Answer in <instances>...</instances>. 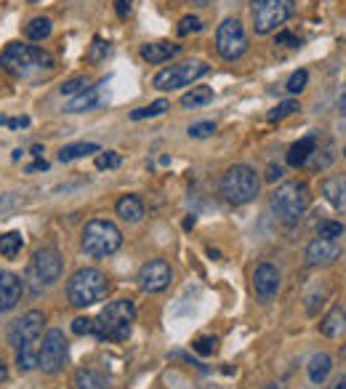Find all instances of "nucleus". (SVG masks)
Segmentation results:
<instances>
[{"mask_svg": "<svg viewBox=\"0 0 346 389\" xmlns=\"http://www.w3.org/2000/svg\"><path fill=\"white\" fill-rule=\"evenodd\" d=\"M56 67L53 56L37 46H27V43H8L0 51V69L17 80H30L35 75L51 72Z\"/></svg>", "mask_w": 346, "mask_h": 389, "instance_id": "f257e3e1", "label": "nucleus"}, {"mask_svg": "<svg viewBox=\"0 0 346 389\" xmlns=\"http://www.w3.org/2000/svg\"><path fill=\"white\" fill-rule=\"evenodd\" d=\"M136 320V304L131 299L109 302L93 320V336L102 341H125Z\"/></svg>", "mask_w": 346, "mask_h": 389, "instance_id": "f03ea898", "label": "nucleus"}, {"mask_svg": "<svg viewBox=\"0 0 346 389\" xmlns=\"http://www.w3.org/2000/svg\"><path fill=\"white\" fill-rule=\"evenodd\" d=\"M309 187L307 182H285V184H280L272 192V211H275V216L282 224H288V227H293L298 221L304 219V214H307V208H309Z\"/></svg>", "mask_w": 346, "mask_h": 389, "instance_id": "7ed1b4c3", "label": "nucleus"}, {"mask_svg": "<svg viewBox=\"0 0 346 389\" xmlns=\"http://www.w3.org/2000/svg\"><path fill=\"white\" fill-rule=\"evenodd\" d=\"M109 293V277L96 267L78 270L67 283V299L72 306H91L99 304L104 296Z\"/></svg>", "mask_w": 346, "mask_h": 389, "instance_id": "20e7f679", "label": "nucleus"}, {"mask_svg": "<svg viewBox=\"0 0 346 389\" xmlns=\"http://www.w3.org/2000/svg\"><path fill=\"white\" fill-rule=\"evenodd\" d=\"M261 192V176L251 166L237 163L232 168H226L221 176V195L226 203L232 205H245L251 200H256Z\"/></svg>", "mask_w": 346, "mask_h": 389, "instance_id": "39448f33", "label": "nucleus"}, {"mask_svg": "<svg viewBox=\"0 0 346 389\" xmlns=\"http://www.w3.org/2000/svg\"><path fill=\"white\" fill-rule=\"evenodd\" d=\"M80 245L88 256L93 259H107L112 256L122 245V232L118 230L115 221L107 219H91L83 227V237H80Z\"/></svg>", "mask_w": 346, "mask_h": 389, "instance_id": "423d86ee", "label": "nucleus"}, {"mask_svg": "<svg viewBox=\"0 0 346 389\" xmlns=\"http://www.w3.org/2000/svg\"><path fill=\"white\" fill-rule=\"evenodd\" d=\"M62 272H64V261H62L59 251L56 248H40V251H35L33 261L27 267L24 283L33 288L35 293H40L46 288L56 286L62 280Z\"/></svg>", "mask_w": 346, "mask_h": 389, "instance_id": "0eeeda50", "label": "nucleus"}, {"mask_svg": "<svg viewBox=\"0 0 346 389\" xmlns=\"http://www.w3.org/2000/svg\"><path fill=\"white\" fill-rule=\"evenodd\" d=\"M293 14V0H251V19L256 35L275 33Z\"/></svg>", "mask_w": 346, "mask_h": 389, "instance_id": "6e6552de", "label": "nucleus"}, {"mask_svg": "<svg viewBox=\"0 0 346 389\" xmlns=\"http://www.w3.org/2000/svg\"><path fill=\"white\" fill-rule=\"evenodd\" d=\"M210 72V64L208 62H200V59H190V62H181V64H173V67L160 69L155 75V88L157 91H173V88H184V85H192L197 78H203Z\"/></svg>", "mask_w": 346, "mask_h": 389, "instance_id": "1a4fd4ad", "label": "nucleus"}, {"mask_svg": "<svg viewBox=\"0 0 346 389\" xmlns=\"http://www.w3.org/2000/svg\"><path fill=\"white\" fill-rule=\"evenodd\" d=\"M216 51L226 62H235L248 51V35H245V27H242L240 19H224L219 24V30H216Z\"/></svg>", "mask_w": 346, "mask_h": 389, "instance_id": "9d476101", "label": "nucleus"}, {"mask_svg": "<svg viewBox=\"0 0 346 389\" xmlns=\"http://www.w3.org/2000/svg\"><path fill=\"white\" fill-rule=\"evenodd\" d=\"M67 338L59 328H51L46 336L40 338V355H37V368L43 373H59L67 363Z\"/></svg>", "mask_w": 346, "mask_h": 389, "instance_id": "9b49d317", "label": "nucleus"}, {"mask_svg": "<svg viewBox=\"0 0 346 389\" xmlns=\"http://www.w3.org/2000/svg\"><path fill=\"white\" fill-rule=\"evenodd\" d=\"M43 322H46V318H43L40 309H33V312L21 315L19 320H14L8 325V344L14 349L40 344V338H43Z\"/></svg>", "mask_w": 346, "mask_h": 389, "instance_id": "f8f14e48", "label": "nucleus"}, {"mask_svg": "<svg viewBox=\"0 0 346 389\" xmlns=\"http://www.w3.org/2000/svg\"><path fill=\"white\" fill-rule=\"evenodd\" d=\"M173 280V270L168 261L163 259H152L138 270V286L144 288L147 293H157L163 288H168Z\"/></svg>", "mask_w": 346, "mask_h": 389, "instance_id": "ddd939ff", "label": "nucleus"}, {"mask_svg": "<svg viewBox=\"0 0 346 389\" xmlns=\"http://www.w3.org/2000/svg\"><path fill=\"white\" fill-rule=\"evenodd\" d=\"M109 102V91H107V80H99V83L88 85L86 91H80L78 96H72L64 107V112H91V110H99Z\"/></svg>", "mask_w": 346, "mask_h": 389, "instance_id": "4468645a", "label": "nucleus"}, {"mask_svg": "<svg viewBox=\"0 0 346 389\" xmlns=\"http://www.w3.org/2000/svg\"><path fill=\"white\" fill-rule=\"evenodd\" d=\"M307 264L309 267H330L336 259H341V245L336 240H325V237H314L307 245Z\"/></svg>", "mask_w": 346, "mask_h": 389, "instance_id": "2eb2a0df", "label": "nucleus"}, {"mask_svg": "<svg viewBox=\"0 0 346 389\" xmlns=\"http://www.w3.org/2000/svg\"><path fill=\"white\" fill-rule=\"evenodd\" d=\"M253 291L261 302H272L280 291V272L272 264H259L253 272Z\"/></svg>", "mask_w": 346, "mask_h": 389, "instance_id": "dca6fc26", "label": "nucleus"}, {"mask_svg": "<svg viewBox=\"0 0 346 389\" xmlns=\"http://www.w3.org/2000/svg\"><path fill=\"white\" fill-rule=\"evenodd\" d=\"M21 291H24V280L17 277L14 272L0 270V312H8L19 304L21 299Z\"/></svg>", "mask_w": 346, "mask_h": 389, "instance_id": "f3484780", "label": "nucleus"}, {"mask_svg": "<svg viewBox=\"0 0 346 389\" xmlns=\"http://www.w3.org/2000/svg\"><path fill=\"white\" fill-rule=\"evenodd\" d=\"M322 195L336 211L346 214V176H330L322 182Z\"/></svg>", "mask_w": 346, "mask_h": 389, "instance_id": "a211bd4d", "label": "nucleus"}, {"mask_svg": "<svg viewBox=\"0 0 346 389\" xmlns=\"http://www.w3.org/2000/svg\"><path fill=\"white\" fill-rule=\"evenodd\" d=\"M179 51H181V46L160 40V43H147V46H141V59L149 62V64H163V62L173 59Z\"/></svg>", "mask_w": 346, "mask_h": 389, "instance_id": "6ab92c4d", "label": "nucleus"}, {"mask_svg": "<svg viewBox=\"0 0 346 389\" xmlns=\"http://www.w3.org/2000/svg\"><path fill=\"white\" fill-rule=\"evenodd\" d=\"M314 150H317V136H304V139H298L293 147L288 150V166H291V168L307 166L309 157L314 155Z\"/></svg>", "mask_w": 346, "mask_h": 389, "instance_id": "aec40b11", "label": "nucleus"}, {"mask_svg": "<svg viewBox=\"0 0 346 389\" xmlns=\"http://www.w3.org/2000/svg\"><path fill=\"white\" fill-rule=\"evenodd\" d=\"M320 334L328 338H338L346 334V309L344 306H333L328 315L320 320Z\"/></svg>", "mask_w": 346, "mask_h": 389, "instance_id": "412c9836", "label": "nucleus"}, {"mask_svg": "<svg viewBox=\"0 0 346 389\" xmlns=\"http://www.w3.org/2000/svg\"><path fill=\"white\" fill-rule=\"evenodd\" d=\"M115 211L122 221L128 224H136V221L144 219V200L138 195H122L120 200L115 203Z\"/></svg>", "mask_w": 346, "mask_h": 389, "instance_id": "4be33fe9", "label": "nucleus"}, {"mask_svg": "<svg viewBox=\"0 0 346 389\" xmlns=\"http://www.w3.org/2000/svg\"><path fill=\"white\" fill-rule=\"evenodd\" d=\"M333 371V357L325 355V352H317V355H311L309 365H307V373H309V381L311 384H325V379L330 376Z\"/></svg>", "mask_w": 346, "mask_h": 389, "instance_id": "5701e85b", "label": "nucleus"}, {"mask_svg": "<svg viewBox=\"0 0 346 389\" xmlns=\"http://www.w3.org/2000/svg\"><path fill=\"white\" fill-rule=\"evenodd\" d=\"M99 153H102V147H99V144H93V141H78V144H67V147H62V150H59V160H62V163H72V160H78V157L99 155Z\"/></svg>", "mask_w": 346, "mask_h": 389, "instance_id": "b1692460", "label": "nucleus"}, {"mask_svg": "<svg viewBox=\"0 0 346 389\" xmlns=\"http://www.w3.org/2000/svg\"><path fill=\"white\" fill-rule=\"evenodd\" d=\"M208 102H213V88H208V85H197L181 96L184 110H197V107H206Z\"/></svg>", "mask_w": 346, "mask_h": 389, "instance_id": "393cba45", "label": "nucleus"}, {"mask_svg": "<svg viewBox=\"0 0 346 389\" xmlns=\"http://www.w3.org/2000/svg\"><path fill=\"white\" fill-rule=\"evenodd\" d=\"M21 248H24V237H21V232H3V235H0V256L17 259V256L21 254Z\"/></svg>", "mask_w": 346, "mask_h": 389, "instance_id": "a878e982", "label": "nucleus"}, {"mask_svg": "<svg viewBox=\"0 0 346 389\" xmlns=\"http://www.w3.org/2000/svg\"><path fill=\"white\" fill-rule=\"evenodd\" d=\"M75 389H107V379L102 373L86 368V371L75 373Z\"/></svg>", "mask_w": 346, "mask_h": 389, "instance_id": "bb28decb", "label": "nucleus"}, {"mask_svg": "<svg viewBox=\"0 0 346 389\" xmlns=\"http://www.w3.org/2000/svg\"><path fill=\"white\" fill-rule=\"evenodd\" d=\"M51 19H46V17H35L27 27H24V35H27V40H46L48 35H51Z\"/></svg>", "mask_w": 346, "mask_h": 389, "instance_id": "cd10ccee", "label": "nucleus"}, {"mask_svg": "<svg viewBox=\"0 0 346 389\" xmlns=\"http://www.w3.org/2000/svg\"><path fill=\"white\" fill-rule=\"evenodd\" d=\"M168 107H171V104L165 102V99H157V102H152L149 107H138V110H134V112H131V120L157 118V115H163V112H165Z\"/></svg>", "mask_w": 346, "mask_h": 389, "instance_id": "c85d7f7f", "label": "nucleus"}, {"mask_svg": "<svg viewBox=\"0 0 346 389\" xmlns=\"http://www.w3.org/2000/svg\"><path fill=\"white\" fill-rule=\"evenodd\" d=\"M298 110H301V107H298V102H295V99H285V102H280L275 110L266 115V120H269V123H280V120H285V118H291V115H295Z\"/></svg>", "mask_w": 346, "mask_h": 389, "instance_id": "c756f323", "label": "nucleus"}, {"mask_svg": "<svg viewBox=\"0 0 346 389\" xmlns=\"http://www.w3.org/2000/svg\"><path fill=\"white\" fill-rule=\"evenodd\" d=\"M88 85H91V80H88L86 75H78V78H69V80H64V83H62V88H59V94L72 99V96H78L80 91H86Z\"/></svg>", "mask_w": 346, "mask_h": 389, "instance_id": "7c9ffc66", "label": "nucleus"}, {"mask_svg": "<svg viewBox=\"0 0 346 389\" xmlns=\"http://www.w3.org/2000/svg\"><path fill=\"white\" fill-rule=\"evenodd\" d=\"M192 349L197 352V355H213L216 349H219V338L216 336H200V338H194V344H192Z\"/></svg>", "mask_w": 346, "mask_h": 389, "instance_id": "2f4dec72", "label": "nucleus"}, {"mask_svg": "<svg viewBox=\"0 0 346 389\" xmlns=\"http://www.w3.org/2000/svg\"><path fill=\"white\" fill-rule=\"evenodd\" d=\"M307 80H309V72H307V69H295L293 75L288 78L285 91H288V94H301V91L307 88Z\"/></svg>", "mask_w": 346, "mask_h": 389, "instance_id": "473e14b6", "label": "nucleus"}, {"mask_svg": "<svg viewBox=\"0 0 346 389\" xmlns=\"http://www.w3.org/2000/svg\"><path fill=\"white\" fill-rule=\"evenodd\" d=\"M122 160L118 153H112V150H102V153L96 155V168L99 171H109V168H118Z\"/></svg>", "mask_w": 346, "mask_h": 389, "instance_id": "72a5a7b5", "label": "nucleus"}, {"mask_svg": "<svg viewBox=\"0 0 346 389\" xmlns=\"http://www.w3.org/2000/svg\"><path fill=\"white\" fill-rule=\"evenodd\" d=\"M200 30H203V21H200L197 17H192V14L181 17L179 27H176V33L181 35V37H187V35H192V33H200Z\"/></svg>", "mask_w": 346, "mask_h": 389, "instance_id": "f704fd0d", "label": "nucleus"}, {"mask_svg": "<svg viewBox=\"0 0 346 389\" xmlns=\"http://www.w3.org/2000/svg\"><path fill=\"white\" fill-rule=\"evenodd\" d=\"M187 134H190L192 139H208V136L216 134V123H210V120L194 123V126H190V131H187Z\"/></svg>", "mask_w": 346, "mask_h": 389, "instance_id": "c9c22d12", "label": "nucleus"}, {"mask_svg": "<svg viewBox=\"0 0 346 389\" xmlns=\"http://www.w3.org/2000/svg\"><path fill=\"white\" fill-rule=\"evenodd\" d=\"M344 235V224L341 221H322L320 224V237L325 240H336V237Z\"/></svg>", "mask_w": 346, "mask_h": 389, "instance_id": "e433bc0d", "label": "nucleus"}, {"mask_svg": "<svg viewBox=\"0 0 346 389\" xmlns=\"http://www.w3.org/2000/svg\"><path fill=\"white\" fill-rule=\"evenodd\" d=\"M107 53H109V43H104L102 37H96V40H93V46H91L88 59H91V62H102Z\"/></svg>", "mask_w": 346, "mask_h": 389, "instance_id": "4c0bfd02", "label": "nucleus"}, {"mask_svg": "<svg viewBox=\"0 0 346 389\" xmlns=\"http://www.w3.org/2000/svg\"><path fill=\"white\" fill-rule=\"evenodd\" d=\"M72 334H78V336L93 334V318H78V320H72Z\"/></svg>", "mask_w": 346, "mask_h": 389, "instance_id": "58836bf2", "label": "nucleus"}, {"mask_svg": "<svg viewBox=\"0 0 346 389\" xmlns=\"http://www.w3.org/2000/svg\"><path fill=\"white\" fill-rule=\"evenodd\" d=\"M24 198L19 195V192H8V195H3L0 198V214H6V211H14L19 203H21Z\"/></svg>", "mask_w": 346, "mask_h": 389, "instance_id": "ea45409f", "label": "nucleus"}, {"mask_svg": "<svg viewBox=\"0 0 346 389\" xmlns=\"http://www.w3.org/2000/svg\"><path fill=\"white\" fill-rule=\"evenodd\" d=\"M275 43H277V46H285V49H298V46H301V40H298L293 33H288V30L277 33Z\"/></svg>", "mask_w": 346, "mask_h": 389, "instance_id": "a19ab883", "label": "nucleus"}, {"mask_svg": "<svg viewBox=\"0 0 346 389\" xmlns=\"http://www.w3.org/2000/svg\"><path fill=\"white\" fill-rule=\"evenodd\" d=\"M0 126H8V128H27V126H30V118H27V115H21V118H6V115H0Z\"/></svg>", "mask_w": 346, "mask_h": 389, "instance_id": "79ce46f5", "label": "nucleus"}, {"mask_svg": "<svg viewBox=\"0 0 346 389\" xmlns=\"http://www.w3.org/2000/svg\"><path fill=\"white\" fill-rule=\"evenodd\" d=\"M282 173H285V171H282V166H269V168H266V176H264V179H266L269 184H275L277 179H282Z\"/></svg>", "mask_w": 346, "mask_h": 389, "instance_id": "37998d69", "label": "nucleus"}, {"mask_svg": "<svg viewBox=\"0 0 346 389\" xmlns=\"http://www.w3.org/2000/svg\"><path fill=\"white\" fill-rule=\"evenodd\" d=\"M115 11H118L120 19H125L131 14V0H115Z\"/></svg>", "mask_w": 346, "mask_h": 389, "instance_id": "c03bdc74", "label": "nucleus"}, {"mask_svg": "<svg viewBox=\"0 0 346 389\" xmlns=\"http://www.w3.org/2000/svg\"><path fill=\"white\" fill-rule=\"evenodd\" d=\"M37 171H48V163H46V160H43V157H40V160H37V163H33V166H30V168H27V173H37Z\"/></svg>", "mask_w": 346, "mask_h": 389, "instance_id": "a18cd8bd", "label": "nucleus"}, {"mask_svg": "<svg viewBox=\"0 0 346 389\" xmlns=\"http://www.w3.org/2000/svg\"><path fill=\"white\" fill-rule=\"evenodd\" d=\"M43 153H46V150H43V147H40V144H35V147H33V155H35V157H37V160H40V157H43Z\"/></svg>", "mask_w": 346, "mask_h": 389, "instance_id": "49530a36", "label": "nucleus"}, {"mask_svg": "<svg viewBox=\"0 0 346 389\" xmlns=\"http://www.w3.org/2000/svg\"><path fill=\"white\" fill-rule=\"evenodd\" d=\"M333 389H346V373L341 376V379H338V381H336V387H333Z\"/></svg>", "mask_w": 346, "mask_h": 389, "instance_id": "de8ad7c7", "label": "nucleus"}, {"mask_svg": "<svg viewBox=\"0 0 346 389\" xmlns=\"http://www.w3.org/2000/svg\"><path fill=\"white\" fill-rule=\"evenodd\" d=\"M338 107H341V115H346V91L341 94V102H338Z\"/></svg>", "mask_w": 346, "mask_h": 389, "instance_id": "09e8293b", "label": "nucleus"}, {"mask_svg": "<svg viewBox=\"0 0 346 389\" xmlns=\"http://www.w3.org/2000/svg\"><path fill=\"white\" fill-rule=\"evenodd\" d=\"M6 373H8V368H6V363H3V360H0V381H3V379H6Z\"/></svg>", "mask_w": 346, "mask_h": 389, "instance_id": "8fccbe9b", "label": "nucleus"}, {"mask_svg": "<svg viewBox=\"0 0 346 389\" xmlns=\"http://www.w3.org/2000/svg\"><path fill=\"white\" fill-rule=\"evenodd\" d=\"M184 227H187V230H192V227H194V216H190V219L184 221Z\"/></svg>", "mask_w": 346, "mask_h": 389, "instance_id": "3c124183", "label": "nucleus"}, {"mask_svg": "<svg viewBox=\"0 0 346 389\" xmlns=\"http://www.w3.org/2000/svg\"><path fill=\"white\" fill-rule=\"evenodd\" d=\"M192 3H194V6H208L210 0H192Z\"/></svg>", "mask_w": 346, "mask_h": 389, "instance_id": "603ef678", "label": "nucleus"}, {"mask_svg": "<svg viewBox=\"0 0 346 389\" xmlns=\"http://www.w3.org/2000/svg\"><path fill=\"white\" fill-rule=\"evenodd\" d=\"M264 389H280V387H277V384H266Z\"/></svg>", "mask_w": 346, "mask_h": 389, "instance_id": "864d4df0", "label": "nucleus"}, {"mask_svg": "<svg viewBox=\"0 0 346 389\" xmlns=\"http://www.w3.org/2000/svg\"><path fill=\"white\" fill-rule=\"evenodd\" d=\"M30 3H40V0H30Z\"/></svg>", "mask_w": 346, "mask_h": 389, "instance_id": "5fc2aeb1", "label": "nucleus"}, {"mask_svg": "<svg viewBox=\"0 0 346 389\" xmlns=\"http://www.w3.org/2000/svg\"><path fill=\"white\" fill-rule=\"evenodd\" d=\"M344 157H346V147H344Z\"/></svg>", "mask_w": 346, "mask_h": 389, "instance_id": "6e6d98bb", "label": "nucleus"}]
</instances>
